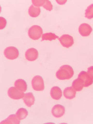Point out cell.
<instances>
[{
    "label": "cell",
    "mask_w": 93,
    "mask_h": 124,
    "mask_svg": "<svg viewBox=\"0 0 93 124\" xmlns=\"http://www.w3.org/2000/svg\"><path fill=\"white\" fill-rule=\"evenodd\" d=\"M74 74L72 68L69 65H65L60 67L56 73L57 78L61 80H69L71 79Z\"/></svg>",
    "instance_id": "6da1fadb"
},
{
    "label": "cell",
    "mask_w": 93,
    "mask_h": 124,
    "mask_svg": "<svg viewBox=\"0 0 93 124\" xmlns=\"http://www.w3.org/2000/svg\"><path fill=\"white\" fill-rule=\"evenodd\" d=\"M43 31L40 26L38 25H33L30 28L28 31L29 37L33 40H38L42 36Z\"/></svg>",
    "instance_id": "7a4b0ae2"
},
{
    "label": "cell",
    "mask_w": 93,
    "mask_h": 124,
    "mask_svg": "<svg viewBox=\"0 0 93 124\" xmlns=\"http://www.w3.org/2000/svg\"><path fill=\"white\" fill-rule=\"evenodd\" d=\"M33 88L36 91H42L45 89V83L43 79L39 76L34 77L32 80Z\"/></svg>",
    "instance_id": "3957f363"
},
{
    "label": "cell",
    "mask_w": 93,
    "mask_h": 124,
    "mask_svg": "<svg viewBox=\"0 0 93 124\" xmlns=\"http://www.w3.org/2000/svg\"><path fill=\"white\" fill-rule=\"evenodd\" d=\"M7 94L9 97L14 100H19L24 97L25 94L17 87H11L8 90Z\"/></svg>",
    "instance_id": "277c9868"
},
{
    "label": "cell",
    "mask_w": 93,
    "mask_h": 124,
    "mask_svg": "<svg viewBox=\"0 0 93 124\" xmlns=\"http://www.w3.org/2000/svg\"><path fill=\"white\" fill-rule=\"evenodd\" d=\"M4 54L7 59L13 60L18 57L19 52V50L14 46H9L5 49Z\"/></svg>",
    "instance_id": "5b68a950"
},
{
    "label": "cell",
    "mask_w": 93,
    "mask_h": 124,
    "mask_svg": "<svg viewBox=\"0 0 93 124\" xmlns=\"http://www.w3.org/2000/svg\"><path fill=\"white\" fill-rule=\"evenodd\" d=\"M62 45L65 48H69L74 44L73 37L69 35L65 34L59 38Z\"/></svg>",
    "instance_id": "8992f818"
},
{
    "label": "cell",
    "mask_w": 93,
    "mask_h": 124,
    "mask_svg": "<svg viewBox=\"0 0 93 124\" xmlns=\"http://www.w3.org/2000/svg\"><path fill=\"white\" fill-rule=\"evenodd\" d=\"M78 78L83 82L85 87L90 86L93 83V79L87 72L84 71H81L79 75Z\"/></svg>",
    "instance_id": "52a82bcc"
},
{
    "label": "cell",
    "mask_w": 93,
    "mask_h": 124,
    "mask_svg": "<svg viewBox=\"0 0 93 124\" xmlns=\"http://www.w3.org/2000/svg\"><path fill=\"white\" fill-rule=\"evenodd\" d=\"M93 29L92 27L87 23H83L81 24L79 28V32L81 35L84 37H87L90 35Z\"/></svg>",
    "instance_id": "ba28073f"
},
{
    "label": "cell",
    "mask_w": 93,
    "mask_h": 124,
    "mask_svg": "<svg viewBox=\"0 0 93 124\" xmlns=\"http://www.w3.org/2000/svg\"><path fill=\"white\" fill-rule=\"evenodd\" d=\"M52 114L54 117L56 118L61 117L65 113V108L64 106L57 104L54 106L52 109Z\"/></svg>",
    "instance_id": "9c48e42d"
},
{
    "label": "cell",
    "mask_w": 93,
    "mask_h": 124,
    "mask_svg": "<svg viewBox=\"0 0 93 124\" xmlns=\"http://www.w3.org/2000/svg\"><path fill=\"white\" fill-rule=\"evenodd\" d=\"M38 52L35 48H30L25 52V55L27 60L29 61H34L37 59L38 57Z\"/></svg>",
    "instance_id": "30bf717a"
},
{
    "label": "cell",
    "mask_w": 93,
    "mask_h": 124,
    "mask_svg": "<svg viewBox=\"0 0 93 124\" xmlns=\"http://www.w3.org/2000/svg\"><path fill=\"white\" fill-rule=\"evenodd\" d=\"M23 99L25 105L28 107H31V106H32L34 104L35 100L34 96L32 93H28L25 94Z\"/></svg>",
    "instance_id": "8fae6325"
},
{
    "label": "cell",
    "mask_w": 93,
    "mask_h": 124,
    "mask_svg": "<svg viewBox=\"0 0 93 124\" xmlns=\"http://www.w3.org/2000/svg\"><path fill=\"white\" fill-rule=\"evenodd\" d=\"M50 95L54 100H59L62 96V92L61 89L57 86L53 87L50 91Z\"/></svg>",
    "instance_id": "7c38bea8"
},
{
    "label": "cell",
    "mask_w": 93,
    "mask_h": 124,
    "mask_svg": "<svg viewBox=\"0 0 93 124\" xmlns=\"http://www.w3.org/2000/svg\"><path fill=\"white\" fill-rule=\"evenodd\" d=\"M76 95V91L74 90L72 87H68L66 88L64 91V96L68 99H72Z\"/></svg>",
    "instance_id": "4fadbf2b"
},
{
    "label": "cell",
    "mask_w": 93,
    "mask_h": 124,
    "mask_svg": "<svg viewBox=\"0 0 93 124\" xmlns=\"http://www.w3.org/2000/svg\"><path fill=\"white\" fill-rule=\"evenodd\" d=\"M84 87V83L82 80H81L80 78H78L75 80L73 81V82L72 84V87L74 89V90L77 92H80Z\"/></svg>",
    "instance_id": "5bb4252c"
},
{
    "label": "cell",
    "mask_w": 93,
    "mask_h": 124,
    "mask_svg": "<svg viewBox=\"0 0 93 124\" xmlns=\"http://www.w3.org/2000/svg\"><path fill=\"white\" fill-rule=\"evenodd\" d=\"M15 86L22 92H24L27 90L28 86L25 81L22 79H18L15 82Z\"/></svg>",
    "instance_id": "9a60e30c"
},
{
    "label": "cell",
    "mask_w": 93,
    "mask_h": 124,
    "mask_svg": "<svg viewBox=\"0 0 93 124\" xmlns=\"http://www.w3.org/2000/svg\"><path fill=\"white\" fill-rule=\"evenodd\" d=\"M41 9L39 7L35 6L34 5H31L29 9V14L31 17L33 18L37 17L40 15Z\"/></svg>",
    "instance_id": "2e32d148"
},
{
    "label": "cell",
    "mask_w": 93,
    "mask_h": 124,
    "mask_svg": "<svg viewBox=\"0 0 93 124\" xmlns=\"http://www.w3.org/2000/svg\"><path fill=\"white\" fill-rule=\"evenodd\" d=\"M20 119L18 118L17 115L12 114L10 115L4 121L1 122V124H20Z\"/></svg>",
    "instance_id": "e0dca14e"
},
{
    "label": "cell",
    "mask_w": 93,
    "mask_h": 124,
    "mask_svg": "<svg viewBox=\"0 0 93 124\" xmlns=\"http://www.w3.org/2000/svg\"><path fill=\"white\" fill-rule=\"evenodd\" d=\"M41 41L44 40H49L52 41L53 40H55L56 39L59 38V37L56 36L55 34L52 33H47L42 35L41 37Z\"/></svg>",
    "instance_id": "ac0fdd59"
},
{
    "label": "cell",
    "mask_w": 93,
    "mask_h": 124,
    "mask_svg": "<svg viewBox=\"0 0 93 124\" xmlns=\"http://www.w3.org/2000/svg\"><path fill=\"white\" fill-rule=\"evenodd\" d=\"M16 115L20 120L25 118L28 115V111L24 108H20L17 111Z\"/></svg>",
    "instance_id": "d6986e66"
},
{
    "label": "cell",
    "mask_w": 93,
    "mask_h": 124,
    "mask_svg": "<svg viewBox=\"0 0 93 124\" xmlns=\"http://www.w3.org/2000/svg\"><path fill=\"white\" fill-rule=\"evenodd\" d=\"M85 17L88 19L93 18V4L89 6L85 10Z\"/></svg>",
    "instance_id": "ffe728a7"
},
{
    "label": "cell",
    "mask_w": 93,
    "mask_h": 124,
    "mask_svg": "<svg viewBox=\"0 0 93 124\" xmlns=\"http://www.w3.org/2000/svg\"><path fill=\"white\" fill-rule=\"evenodd\" d=\"M46 0H33L32 1L33 5L36 7H40L43 6L45 3Z\"/></svg>",
    "instance_id": "44dd1931"
},
{
    "label": "cell",
    "mask_w": 93,
    "mask_h": 124,
    "mask_svg": "<svg viewBox=\"0 0 93 124\" xmlns=\"http://www.w3.org/2000/svg\"><path fill=\"white\" fill-rule=\"evenodd\" d=\"M43 7L46 10L49 11L52 10L53 9V5H52L51 2L49 1V0H46Z\"/></svg>",
    "instance_id": "7402d4cb"
},
{
    "label": "cell",
    "mask_w": 93,
    "mask_h": 124,
    "mask_svg": "<svg viewBox=\"0 0 93 124\" xmlns=\"http://www.w3.org/2000/svg\"><path fill=\"white\" fill-rule=\"evenodd\" d=\"M0 19H1V30H3L6 26L7 22L5 18L1 17Z\"/></svg>",
    "instance_id": "603a6c76"
},
{
    "label": "cell",
    "mask_w": 93,
    "mask_h": 124,
    "mask_svg": "<svg viewBox=\"0 0 93 124\" xmlns=\"http://www.w3.org/2000/svg\"><path fill=\"white\" fill-rule=\"evenodd\" d=\"M87 73L88 75L91 76V77L93 79V66H91L88 68Z\"/></svg>",
    "instance_id": "cb8c5ba5"
},
{
    "label": "cell",
    "mask_w": 93,
    "mask_h": 124,
    "mask_svg": "<svg viewBox=\"0 0 93 124\" xmlns=\"http://www.w3.org/2000/svg\"><path fill=\"white\" fill-rule=\"evenodd\" d=\"M56 2L59 4H61V5H63V4H64L67 1H56Z\"/></svg>",
    "instance_id": "d4e9b609"
}]
</instances>
